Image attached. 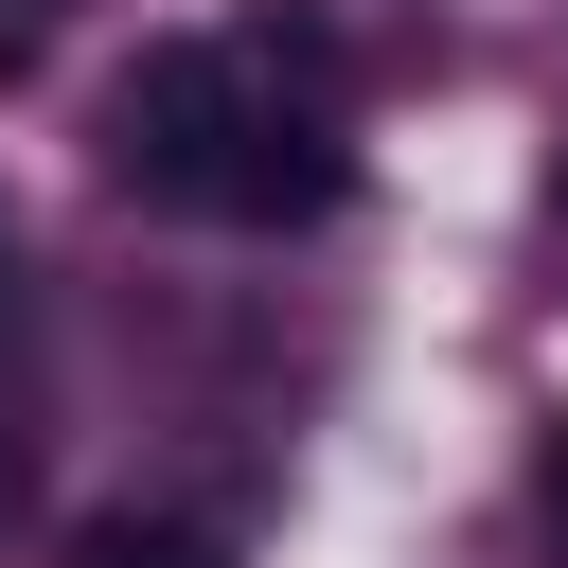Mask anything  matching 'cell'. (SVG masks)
I'll return each mask as SVG.
<instances>
[{"instance_id": "cell-1", "label": "cell", "mask_w": 568, "mask_h": 568, "mask_svg": "<svg viewBox=\"0 0 568 568\" xmlns=\"http://www.w3.org/2000/svg\"><path fill=\"white\" fill-rule=\"evenodd\" d=\"M231 142H248V53H231V36H142L124 89H106V195H142V213H213Z\"/></svg>"}, {"instance_id": "cell-2", "label": "cell", "mask_w": 568, "mask_h": 568, "mask_svg": "<svg viewBox=\"0 0 568 568\" xmlns=\"http://www.w3.org/2000/svg\"><path fill=\"white\" fill-rule=\"evenodd\" d=\"M71 568H231V532H213V515L124 497V515H89V532H71Z\"/></svg>"}, {"instance_id": "cell-3", "label": "cell", "mask_w": 568, "mask_h": 568, "mask_svg": "<svg viewBox=\"0 0 568 568\" xmlns=\"http://www.w3.org/2000/svg\"><path fill=\"white\" fill-rule=\"evenodd\" d=\"M53 18H71V0H0V89H18L36 53H53Z\"/></svg>"}, {"instance_id": "cell-4", "label": "cell", "mask_w": 568, "mask_h": 568, "mask_svg": "<svg viewBox=\"0 0 568 568\" xmlns=\"http://www.w3.org/2000/svg\"><path fill=\"white\" fill-rule=\"evenodd\" d=\"M532 515H550V532H568V426H550V444H532Z\"/></svg>"}, {"instance_id": "cell-5", "label": "cell", "mask_w": 568, "mask_h": 568, "mask_svg": "<svg viewBox=\"0 0 568 568\" xmlns=\"http://www.w3.org/2000/svg\"><path fill=\"white\" fill-rule=\"evenodd\" d=\"M0 320H18V195H0Z\"/></svg>"}, {"instance_id": "cell-6", "label": "cell", "mask_w": 568, "mask_h": 568, "mask_svg": "<svg viewBox=\"0 0 568 568\" xmlns=\"http://www.w3.org/2000/svg\"><path fill=\"white\" fill-rule=\"evenodd\" d=\"M0 515H18V426H0Z\"/></svg>"}, {"instance_id": "cell-7", "label": "cell", "mask_w": 568, "mask_h": 568, "mask_svg": "<svg viewBox=\"0 0 568 568\" xmlns=\"http://www.w3.org/2000/svg\"><path fill=\"white\" fill-rule=\"evenodd\" d=\"M550 213H568V178H550Z\"/></svg>"}]
</instances>
